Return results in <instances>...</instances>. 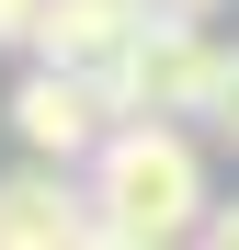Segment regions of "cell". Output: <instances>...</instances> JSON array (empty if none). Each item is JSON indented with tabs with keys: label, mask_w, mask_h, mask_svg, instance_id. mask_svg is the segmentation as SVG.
I'll return each mask as SVG.
<instances>
[{
	"label": "cell",
	"mask_w": 239,
	"mask_h": 250,
	"mask_svg": "<svg viewBox=\"0 0 239 250\" xmlns=\"http://www.w3.org/2000/svg\"><path fill=\"white\" fill-rule=\"evenodd\" d=\"M80 182H91V216L103 228H137V239H194L205 228V148H194L182 114H114V137L80 159Z\"/></svg>",
	"instance_id": "cell-1"
},
{
	"label": "cell",
	"mask_w": 239,
	"mask_h": 250,
	"mask_svg": "<svg viewBox=\"0 0 239 250\" xmlns=\"http://www.w3.org/2000/svg\"><path fill=\"white\" fill-rule=\"evenodd\" d=\"M217 34L205 23H182V12H148L137 23V46L114 57L103 80H114V114H205V91H217Z\"/></svg>",
	"instance_id": "cell-2"
},
{
	"label": "cell",
	"mask_w": 239,
	"mask_h": 250,
	"mask_svg": "<svg viewBox=\"0 0 239 250\" xmlns=\"http://www.w3.org/2000/svg\"><path fill=\"white\" fill-rule=\"evenodd\" d=\"M12 137H23V159L80 171V159L114 137V80H91V68H46V57H34V80L12 91Z\"/></svg>",
	"instance_id": "cell-3"
},
{
	"label": "cell",
	"mask_w": 239,
	"mask_h": 250,
	"mask_svg": "<svg viewBox=\"0 0 239 250\" xmlns=\"http://www.w3.org/2000/svg\"><path fill=\"white\" fill-rule=\"evenodd\" d=\"M91 182H68L57 159L0 171V250H91Z\"/></svg>",
	"instance_id": "cell-4"
},
{
	"label": "cell",
	"mask_w": 239,
	"mask_h": 250,
	"mask_svg": "<svg viewBox=\"0 0 239 250\" xmlns=\"http://www.w3.org/2000/svg\"><path fill=\"white\" fill-rule=\"evenodd\" d=\"M159 12V0H46V23H34V57H46V68H114V57H126L137 46V23Z\"/></svg>",
	"instance_id": "cell-5"
},
{
	"label": "cell",
	"mask_w": 239,
	"mask_h": 250,
	"mask_svg": "<svg viewBox=\"0 0 239 250\" xmlns=\"http://www.w3.org/2000/svg\"><path fill=\"white\" fill-rule=\"evenodd\" d=\"M205 137L239 148V57H217V91H205Z\"/></svg>",
	"instance_id": "cell-6"
},
{
	"label": "cell",
	"mask_w": 239,
	"mask_h": 250,
	"mask_svg": "<svg viewBox=\"0 0 239 250\" xmlns=\"http://www.w3.org/2000/svg\"><path fill=\"white\" fill-rule=\"evenodd\" d=\"M34 23H46V0H0V46H34Z\"/></svg>",
	"instance_id": "cell-7"
},
{
	"label": "cell",
	"mask_w": 239,
	"mask_h": 250,
	"mask_svg": "<svg viewBox=\"0 0 239 250\" xmlns=\"http://www.w3.org/2000/svg\"><path fill=\"white\" fill-rule=\"evenodd\" d=\"M194 250H239V205H205V228H194Z\"/></svg>",
	"instance_id": "cell-8"
},
{
	"label": "cell",
	"mask_w": 239,
	"mask_h": 250,
	"mask_svg": "<svg viewBox=\"0 0 239 250\" xmlns=\"http://www.w3.org/2000/svg\"><path fill=\"white\" fill-rule=\"evenodd\" d=\"M91 250H171V239H137V228H91Z\"/></svg>",
	"instance_id": "cell-9"
},
{
	"label": "cell",
	"mask_w": 239,
	"mask_h": 250,
	"mask_svg": "<svg viewBox=\"0 0 239 250\" xmlns=\"http://www.w3.org/2000/svg\"><path fill=\"white\" fill-rule=\"evenodd\" d=\"M159 12H182V23H217V12H228V0H159Z\"/></svg>",
	"instance_id": "cell-10"
}]
</instances>
